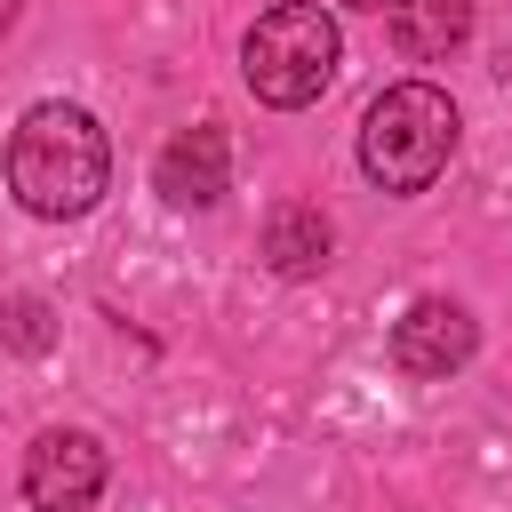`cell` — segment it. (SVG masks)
<instances>
[{
  "instance_id": "1",
  "label": "cell",
  "mask_w": 512,
  "mask_h": 512,
  "mask_svg": "<svg viewBox=\"0 0 512 512\" xmlns=\"http://www.w3.org/2000/svg\"><path fill=\"white\" fill-rule=\"evenodd\" d=\"M0 176H8V192H16L24 216L72 224V216H88V208L104 200V184H112V144H104V128H96V112L48 96V104H32V112L8 128Z\"/></svg>"
},
{
  "instance_id": "2",
  "label": "cell",
  "mask_w": 512,
  "mask_h": 512,
  "mask_svg": "<svg viewBox=\"0 0 512 512\" xmlns=\"http://www.w3.org/2000/svg\"><path fill=\"white\" fill-rule=\"evenodd\" d=\"M456 136H464V120H456V104H448V88H432V80H400V88H384L368 112H360V168H368V184L376 192H424L448 160H456Z\"/></svg>"
},
{
  "instance_id": "3",
  "label": "cell",
  "mask_w": 512,
  "mask_h": 512,
  "mask_svg": "<svg viewBox=\"0 0 512 512\" xmlns=\"http://www.w3.org/2000/svg\"><path fill=\"white\" fill-rule=\"evenodd\" d=\"M336 64H344V32H336V16H328L320 0H280V8H264V16L248 24V40H240V80H248L256 104H272V112H304V104L336 80Z\"/></svg>"
},
{
  "instance_id": "4",
  "label": "cell",
  "mask_w": 512,
  "mask_h": 512,
  "mask_svg": "<svg viewBox=\"0 0 512 512\" xmlns=\"http://www.w3.org/2000/svg\"><path fill=\"white\" fill-rule=\"evenodd\" d=\"M104 480H112V456H104V440L80 432V424H48V432L24 448V504H32V512H96Z\"/></svg>"
},
{
  "instance_id": "5",
  "label": "cell",
  "mask_w": 512,
  "mask_h": 512,
  "mask_svg": "<svg viewBox=\"0 0 512 512\" xmlns=\"http://www.w3.org/2000/svg\"><path fill=\"white\" fill-rule=\"evenodd\" d=\"M472 344H480V328H472V312H464L456 296H416V304L392 320V368H400V376H424V384L456 376V368L472 360Z\"/></svg>"
},
{
  "instance_id": "6",
  "label": "cell",
  "mask_w": 512,
  "mask_h": 512,
  "mask_svg": "<svg viewBox=\"0 0 512 512\" xmlns=\"http://www.w3.org/2000/svg\"><path fill=\"white\" fill-rule=\"evenodd\" d=\"M152 184H160L168 208H216V200L232 192V136H224L216 120L176 128V136L160 144V160H152Z\"/></svg>"
},
{
  "instance_id": "7",
  "label": "cell",
  "mask_w": 512,
  "mask_h": 512,
  "mask_svg": "<svg viewBox=\"0 0 512 512\" xmlns=\"http://www.w3.org/2000/svg\"><path fill=\"white\" fill-rule=\"evenodd\" d=\"M328 248H336V232H328V216H320V208L288 200V208H272V216H264V264H272L280 280H312V272L328 264Z\"/></svg>"
},
{
  "instance_id": "8",
  "label": "cell",
  "mask_w": 512,
  "mask_h": 512,
  "mask_svg": "<svg viewBox=\"0 0 512 512\" xmlns=\"http://www.w3.org/2000/svg\"><path fill=\"white\" fill-rule=\"evenodd\" d=\"M384 16H392V48L408 64H432V56L464 48V32H472V0H392Z\"/></svg>"
},
{
  "instance_id": "9",
  "label": "cell",
  "mask_w": 512,
  "mask_h": 512,
  "mask_svg": "<svg viewBox=\"0 0 512 512\" xmlns=\"http://www.w3.org/2000/svg\"><path fill=\"white\" fill-rule=\"evenodd\" d=\"M8 344L16 352H48V304L40 296H16L8 304Z\"/></svg>"
},
{
  "instance_id": "10",
  "label": "cell",
  "mask_w": 512,
  "mask_h": 512,
  "mask_svg": "<svg viewBox=\"0 0 512 512\" xmlns=\"http://www.w3.org/2000/svg\"><path fill=\"white\" fill-rule=\"evenodd\" d=\"M344 8H368V16H384V8H392V0H344Z\"/></svg>"
},
{
  "instance_id": "11",
  "label": "cell",
  "mask_w": 512,
  "mask_h": 512,
  "mask_svg": "<svg viewBox=\"0 0 512 512\" xmlns=\"http://www.w3.org/2000/svg\"><path fill=\"white\" fill-rule=\"evenodd\" d=\"M8 16H16V0H0V24H8Z\"/></svg>"
}]
</instances>
